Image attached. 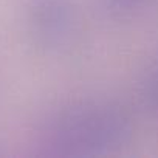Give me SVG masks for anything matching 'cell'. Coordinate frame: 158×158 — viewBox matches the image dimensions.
<instances>
[{
  "label": "cell",
  "mask_w": 158,
  "mask_h": 158,
  "mask_svg": "<svg viewBox=\"0 0 158 158\" xmlns=\"http://www.w3.org/2000/svg\"><path fill=\"white\" fill-rule=\"evenodd\" d=\"M132 132L127 112L112 102L81 104L62 112L40 138L47 155H96L124 144Z\"/></svg>",
  "instance_id": "cell-1"
},
{
  "label": "cell",
  "mask_w": 158,
  "mask_h": 158,
  "mask_svg": "<svg viewBox=\"0 0 158 158\" xmlns=\"http://www.w3.org/2000/svg\"><path fill=\"white\" fill-rule=\"evenodd\" d=\"M71 11L67 0H36L31 10V30L45 45L57 42L68 31Z\"/></svg>",
  "instance_id": "cell-2"
},
{
  "label": "cell",
  "mask_w": 158,
  "mask_h": 158,
  "mask_svg": "<svg viewBox=\"0 0 158 158\" xmlns=\"http://www.w3.org/2000/svg\"><path fill=\"white\" fill-rule=\"evenodd\" d=\"M143 96L149 107L158 110V65L152 70V73L146 79L144 89H143Z\"/></svg>",
  "instance_id": "cell-3"
},
{
  "label": "cell",
  "mask_w": 158,
  "mask_h": 158,
  "mask_svg": "<svg viewBox=\"0 0 158 158\" xmlns=\"http://www.w3.org/2000/svg\"><path fill=\"white\" fill-rule=\"evenodd\" d=\"M149 2H150V0H107V3H109L112 8L123 10V11L141 8V6L147 5Z\"/></svg>",
  "instance_id": "cell-4"
}]
</instances>
